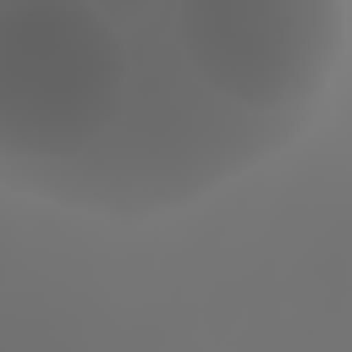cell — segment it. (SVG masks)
<instances>
[{
  "mask_svg": "<svg viewBox=\"0 0 352 352\" xmlns=\"http://www.w3.org/2000/svg\"><path fill=\"white\" fill-rule=\"evenodd\" d=\"M341 0H0V176L154 220L264 165L324 94Z\"/></svg>",
  "mask_w": 352,
  "mask_h": 352,
  "instance_id": "cell-1",
  "label": "cell"
}]
</instances>
